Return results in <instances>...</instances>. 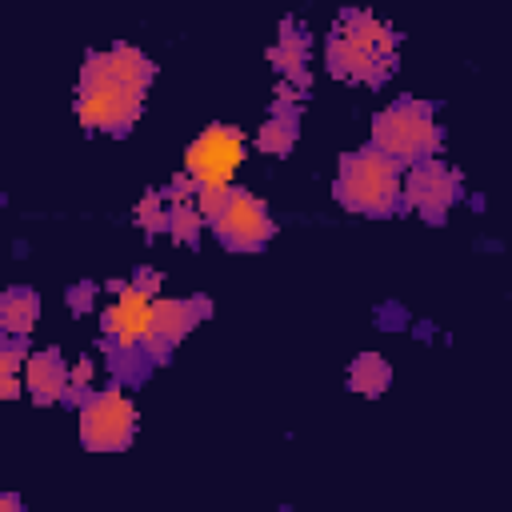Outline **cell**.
I'll return each mask as SVG.
<instances>
[{"label": "cell", "mask_w": 512, "mask_h": 512, "mask_svg": "<svg viewBox=\"0 0 512 512\" xmlns=\"http://www.w3.org/2000/svg\"><path fill=\"white\" fill-rule=\"evenodd\" d=\"M152 84V60L132 44H112L108 52H92L80 68L76 116L88 132H128L144 108Z\"/></svg>", "instance_id": "6da1fadb"}, {"label": "cell", "mask_w": 512, "mask_h": 512, "mask_svg": "<svg viewBox=\"0 0 512 512\" xmlns=\"http://www.w3.org/2000/svg\"><path fill=\"white\" fill-rule=\"evenodd\" d=\"M324 64L336 80L384 84L396 72V32L384 20H376L372 12L348 8V12H340V20L324 44Z\"/></svg>", "instance_id": "7a4b0ae2"}, {"label": "cell", "mask_w": 512, "mask_h": 512, "mask_svg": "<svg viewBox=\"0 0 512 512\" xmlns=\"http://www.w3.org/2000/svg\"><path fill=\"white\" fill-rule=\"evenodd\" d=\"M400 164L380 148H360L340 160L336 200L360 216H392L400 208Z\"/></svg>", "instance_id": "3957f363"}, {"label": "cell", "mask_w": 512, "mask_h": 512, "mask_svg": "<svg viewBox=\"0 0 512 512\" xmlns=\"http://www.w3.org/2000/svg\"><path fill=\"white\" fill-rule=\"evenodd\" d=\"M372 148H380L384 156H392L396 164H416L424 156H436L440 148V124L432 104L424 100H396L384 112H376L372 120Z\"/></svg>", "instance_id": "277c9868"}, {"label": "cell", "mask_w": 512, "mask_h": 512, "mask_svg": "<svg viewBox=\"0 0 512 512\" xmlns=\"http://www.w3.org/2000/svg\"><path fill=\"white\" fill-rule=\"evenodd\" d=\"M136 436V404L120 388L88 392L80 404V440L92 452H120Z\"/></svg>", "instance_id": "5b68a950"}, {"label": "cell", "mask_w": 512, "mask_h": 512, "mask_svg": "<svg viewBox=\"0 0 512 512\" xmlns=\"http://www.w3.org/2000/svg\"><path fill=\"white\" fill-rule=\"evenodd\" d=\"M244 160V136L240 128L232 124H212L204 128L188 152H184V176L196 184V188H216V184H228L232 172L240 168Z\"/></svg>", "instance_id": "8992f818"}, {"label": "cell", "mask_w": 512, "mask_h": 512, "mask_svg": "<svg viewBox=\"0 0 512 512\" xmlns=\"http://www.w3.org/2000/svg\"><path fill=\"white\" fill-rule=\"evenodd\" d=\"M208 224H212V232L220 236V244L232 248V252H256V248H264V244L272 240V232H276V224H272L264 200H256V196L244 192V188H228L220 212H216Z\"/></svg>", "instance_id": "52a82bcc"}, {"label": "cell", "mask_w": 512, "mask_h": 512, "mask_svg": "<svg viewBox=\"0 0 512 512\" xmlns=\"http://www.w3.org/2000/svg\"><path fill=\"white\" fill-rule=\"evenodd\" d=\"M456 196H460V176L444 160H436V156L416 160L408 180L400 184V204L416 208L428 224H440L444 212L456 204Z\"/></svg>", "instance_id": "ba28073f"}, {"label": "cell", "mask_w": 512, "mask_h": 512, "mask_svg": "<svg viewBox=\"0 0 512 512\" xmlns=\"http://www.w3.org/2000/svg\"><path fill=\"white\" fill-rule=\"evenodd\" d=\"M104 336L116 344L120 356H140L152 344V296L140 288H120L112 308L104 312Z\"/></svg>", "instance_id": "9c48e42d"}, {"label": "cell", "mask_w": 512, "mask_h": 512, "mask_svg": "<svg viewBox=\"0 0 512 512\" xmlns=\"http://www.w3.org/2000/svg\"><path fill=\"white\" fill-rule=\"evenodd\" d=\"M200 316H208V300L204 296L152 304V344H148V352L152 356H168V348H176L200 324Z\"/></svg>", "instance_id": "30bf717a"}, {"label": "cell", "mask_w": 512, "mask_h": 512, "mask_svg": "<svg viewBox=\"0 0 512 512\" xmlns=\"http://www.w3.org/2000/svg\"><path fill=\"white\" fill-rule=\"evenodd\" d=\"M24 388L32 392L36 404H56L68 396V364L56 348H44L36 356H28L24 364Z\"/></svg>", "instance_id": "8fae6325"}, {"label": "cell", "mask_w": 512, "mask_h": 512, "mask_svg": "<svg viewBox=\"0 0 512 512\" xmlns=\"http://www.w3.org/2000/svg\"><path fill=\"white\" fill-rule=\"evenodd\" d=\"M268 60L276 64L280 76H288V84H300L304 88L308 84V64H312V40H308V32L300 24H292V20H284L280 24V40L272 44Z\"/></svg>", "instance_id": "7c38bea8"}, {"label": "cell", "mask_w": 512, "mask_h": 512, "mask_svg": "<svg viewBox=\"0 0 512 512\" xmlns=\"http://www.w3.org/2000/svg\"><path fill=\"white\" fill-rule=\"evenodd\" d=\"M40 320V296L32 288H8L0 296V332L24 340Z\"/></svg>", "instance_id": "4fadbf2b"}, {"label": "cell", "mask_w": 512, "mask_h": 512, "mask_svg": "<svg viewBox=\"0 0 512 512\" xmlns=\"http://www.w3.org/2000/svg\"><path fill=\"white\" fill-rule=\"evenodd\" d=\"M392 384V364L376 352H360L352 364H348V388L352 392H364V396H380L384 388Z\"/></svg>", "instance_id": "5bb4252c"}, {"label": "cell", "mask_w": 512, "mask_h": 512, "mask_svg": "<svg viewBox=\"0 0 512 512\" xmlns=\"http://www.w3.org/2000/svg\"><path fill=\"white\" fill-rule=\"evenodd\" d=\"M292 144H296V112L280 108V112H272V116L264 120V128L256 132V148L268 152V156H280V152H288Z\"/></svg>", "instance_id": "9a60e30c"}, {"label": "cell", "mask_w": 512, "mask_h": 512, "mask_svg": "<svg viewBox=\"0 0 512 512\" xmlns=\"http://www.w3.org/2000/svg\"><path fill=\"white\" fill-rule=\"evenodd\" d=\"M200 224H204V216L196 212V204L192 200H172V208H168V232H172V240L176 244H196L200 240Z\"/></svg>", "instance_id": "2e32d148"}, {"label": "cell", "mask_w": 512, "mask_h": 512, "mask_svg": "<svg viewBox=\"0 0 512 512\" xmlns=\"http://www.w3.org/2000/svg\"><path fill=\"white\" fill-rule=\"evenodd\" d=\"M20 340L0 332V400H12L20 392Z\"/></svg>", "instance_id": "e0dca14e"}, {"label": "cell", "mask_w": 512, "mask_h": 512, "mask_svg": "<svg viewBox=\"0 0 512 512\" xmlns=\"http://www.w3.org/2000/svg\"><path fill=\"white\" fill-rule=\"evenodd\" d=\"M136 224H140L144 232H160V228L168 224V204H164L160 192H148V196L136 204Z\"/></svg>", "instance_id": "ac0fdd59"}, {"label": "cell", "mask_w": 512, "mask_h": 512, "mask_svg": "<svg viewBox=\"0 0 512 512\" xmlns=\"http://www.w3.org/2000/svg\"><path fill=\"white\" fill-rule=\"evenodd\" d=\"M132 288H140V292H148V296H152V292L160 288V272H152V268H140V272H136V280H132Z\"/></svg>", "instance_id": "d6986e66"}, {"label": "cell", "mask_w": 512, "mask_h": 512, "mask_svg": "<svg viewBox=\"0 0 512 512\" xmlns=\"http://www.w3.org/2000/svg\"><path fill=\"white\" fill-rule=\"evenodd\" d=\"M92 292H96L92 284H80V288L72 292V308H88V296H92Z\"/></svg>", "instance_id": "ffe728a7"}, {"label": "cell", "mask_w": 512, "mask_h": 512, "mask_svg": "<svg viewBox=\"0 0 512 512\" xmlns=\"http://www.w3.org/2000/svg\"><path fill=\"white\" fill-rule=\"evenodd\" d=\"M0 512H20V496H4L0 492Z\"/></svg>", "instance_id": "44dd1931"}, {"label": "cell", "mask_w": 512, "mask_h": 512, "mask_svg": "<svg viewBox=\"0 0 512 512\" xmlns=\"http://www.w3.org/2000/svg\"><path fill=\"white\" fill-rule=\"evenodd\" d=\"M0 204H4V192H0Z\"/></svg>", "instance_id": "7402d4cb"}]
</instances>
